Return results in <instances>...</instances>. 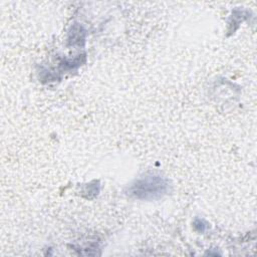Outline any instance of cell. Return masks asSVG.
Returning a JSON list of instances; mask_svg holds the SVG:
<instances>
[{"label":"cell","mask_w":257,"mask_h":257,"mask_svg":"<svg viewBox=\"0 0 257 257\" xmlns=\"http://www.w3.org/2000/svg\"><path fill=\"white\" fill-rule=\"evenodd\" d=\"M169 189L168 182L160 176H146L128 188V194L137 199L152 200L163 197Z\"/></svg>","instance_id":"obj_1"}]
</instances>
